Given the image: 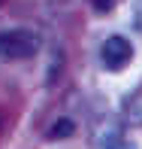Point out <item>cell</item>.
Listing matches in <instances>:
<instances>
[{
	"instance_id": "obj_1",
	"label": "cell",
	"mask_w": 142,
	"mask_h": 149,
	"mask_svg": "<svg viewBox=\"0 0 142 149\" xmlns=\"http://www.w3.org/2000/svg\"><path fill=\"white\" fill-rule=\"evenodd\" d=\"M39 52V37L33 31L12 28L0 31V58L3 61H27Z\"/></svg>"
},
{
	"instance_id": "obj_2",
	"label": "cell",
	"mask_w": 142,
	"mask_h": 149,
	"mask_svg": "<svg viewBox=\"0 0 142 149\" xmlns=\"http://www.w3.org/2000/svg\"><path fill=\"white\" fill-rule=\"evenodd\" d=\"M100 61H103V67H106V70H112V73L127 70V64L133 61V46H130V40L121 37V33L106 37V43L100 46Z\"/></svg>"
},
{
	"instance_id": "obj_3",
	"label": "cell",
	"mask_w": 142,
	"mask_h": 149,
	"mask_svg": "<svg viewBox=\"0 0 142 149\" xmlns=\"http://www.w3.org/2000/svg\"><path fill=\"white\" fill-rule=\"evenodd\" d=\"M94 146H97V149H136L130 140L124 137L121 125H115V122H103V125L97 128V134H94Z\"/></svg>"
},
{
	"instance_id": "obj_4",
	"label": "cell",
	"mask_w": 142,
	"mask_h": 149,
	"mask_svg": "<svg viewBox=\"0 0 142 149\" xmlns=\"http://www.w3.org/2000/svg\"><path fill=\"white\" fill-rule=\"evenodd\" d=\"M121 110H124V122L130 128H142V88H136L133 94H127Z\"/></svg>"
},
{
	"instance_id": "obj_5",
	"label": "cell",
	"mask_w": 142,
	"mask_h": 149,
	"mask_svg": "<svg viewBox=\"0 0 142 149\" xmlns=\"http://www.w3.org/2000/svg\"><path fill=\"white\" fill-rule=\"evenodd\" d=\"M73 131H76V122H73V119H58L55 125L49 128V137H51V140H60V137H73Z\"/></svg>"
},
{
	"instance_id": "obj_6",
	"label": "cell",
	"mask_w": 142,
	"mask_h": 149,
	"mask_svg": "<svg viewBox=\"0 0 142 149\" xmlns=\"http://www.w3.org/2000/svg\"><path fill=\"white\" fill-rule=\"evenodd\" d=\"M133 24L136 31H142V0H133Z\"/></svg>"
}]
</instances>
